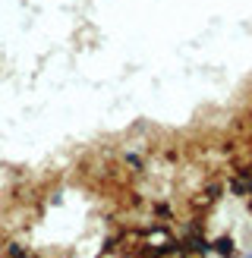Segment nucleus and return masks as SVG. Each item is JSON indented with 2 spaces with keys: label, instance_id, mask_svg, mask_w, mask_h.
Returning <instances> with one entry per match:
<instances>
[{
  "label": "nucleus",
  "instance_id": "nucleus-1",
  "mask_svg": "<svg viewBox=\"0 0 252 258\" xmlns=\"http://www.w3.org/2000/svg\"><path fill=\"white\" fill-rule=\"evenodd\" d=\"M211 246H208V239L202 236V233H189L183 239V252H193V255H205Z\"/></svg>",
  "mask_w": 252,
  "mask_h": 258
},
{
  "label": "nucleus",
  "instance_id": "nucleus-2",
  "mask_svg": "<svg viewBox=\"0 0 252 258\" xmlns=\"http://www.w3.org/2000/svg\"><path fill=\"white\" fill-rule=\"evenodd\" d=\"M214 249H218V255H224V258H233V255H236L233 239H227V236H221L218 242H214Z\"/></svg>",
  "mask_w": 252,
  "mask_h": 258
},
{
  "label": "nucleus",
  "instance_id": "nucleus-3",
  "mask_svg": "<svg viewBox=\"0 0 252 258\" xmlns=\"http://www.w3.org/2000/svg\"><path fill=\"white\" fill-rule=\"evenodd\" d=\"M142 258H158V255H155V252H151V255H142Z\"/></svg>",
  "mask_w": 252,
  "mask_h": 258
},
{
  "label": "nucleus",
  "instance_id": "nucleus-4",
  "mask_svg": "<svg viewBox=\"0 0 252 258\" xmlns=\"http://www.w3.org/2000/svg\"><path fill=\"white\" fill-rule=\"evenodd\" d=\"M176 258H183V255H176Z\"/></svg>",
  "mask_w": 252,
  "mask_h": 258
}]
</instances>
